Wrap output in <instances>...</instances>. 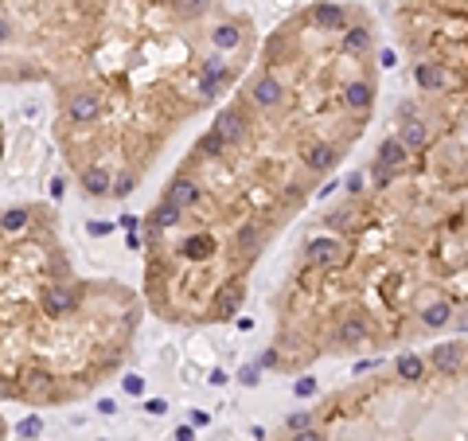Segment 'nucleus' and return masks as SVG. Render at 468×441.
Masks as SVG:
<instances>
[{
    "label": "nucleus",
    "instance_id": "f257e3e1",
    "mask_svg": "<svg viewBox=\"0 0 468 441\" xmlns=\"http://www.w3.org/2000/svg\"><path fill=\"white\" fill-rule=\"evenodd\" d=\"M74 305H78V289H74L71 281H55V286L43 289V309H47V316H67Z\"/></svg>",
    "mask_w": 468,
    "mask_h": 441
},
{
    "label": "nucleus",
    "instance_id": "f03ea898",
    "mask_svg": "<svg viewBox=\"0 0 468 441\" xmlns=\"http://www.w3.org/2000/svg\"><path fill=\"white\" fill-rule=\"evenodd\" d=\"M250 98H254V106L258 109H277L281 102H285V90H281V83H277V74H262V78L254 83Z\"/></svg>",
    "mask_w": 468,
    "mask_h": 441
},
{
    "label": "nucleus",
    "instance_id": "7ed1b4c3",
    "mask_svg": "<svg viewBox=\"0 0 468 441\" xmlns=\"http://www.w3.org/2000/svg\"><path fill=\"white\" fill-rule=\"evenodd\" d=\"M304 254H309L312 266H344V262H348V254L339 250L336 239H312Z\"/></svg>",
    "mask_w": 468,
    "mask_h": 441
},
{
    "label": "nucleus",
    "instance_id": "20e7f679",
    "mask_svg": "<svg viewBox=\"0 0 468 441\" xmlns=\"http://www.w3.org/2000/svg\"><path fill=\"white\" fill-rule=\"evenodd\" d=\"M199 195H203V191H199V184H195V180H188V176H176L168 184V191H164V200L176 203V207H183V211H188V207H195V203H199Z\"/></svg>",
    "mask_w": 468,
    "mask_h": 441
},
{
    "label": "nucleus",
    "instance_id": "39448f33",
    "mask_svg": "<svg viewBox=\"0 0 468 441\" xmlns=\"http://www.w3.org/2000/svg\"><path fill=\"white\" fill-rule=\"evenodd\" d=\"M78 180H82V191H86V195H113L109 168H102V164H86Z\"/></svg>",
    "mask_w": 468,
    "mask_h": 441
},
{
    "label": "nucleus",
    "instance_id": "423d86ee",
    "mask_svg": "<svg viewBox=\"0 0 468 441\" xmlns=\"http://www.w3.org/2000/svg\"><path fill=\"white\" fill-rule=\"evenodd\" d=\"M430 363L441 371V375H453V371H460V363H465V347H460V344H441V347H433Z\"/></svg>",
    "mask_w": 468,
    "mask_h": 441
},
{
    "label": "nucleus",
    "instance_id": "0eeeda50",
    "mask_svg": "<svg viewBox=\"0 0 468 441\" xmlns=\"http://www.w3.org/2000/svg\"><path fill=\"white\" fill-rule=\"evenodd\" d=\"M67 114H71V121L86 125V121H94L98 114H102V98H94V94H74L71 102H67Z\"/></svg>",
    "mask_w": 468,
    "mask_h": 441
},
{
    "label": "nucleus",
    "instance_id": "6e6552de",
    "mask_svg": "<svg viewBox=\"0 0 468 441\" xmlns=\"http://www.w3.org/2000/svg\"><path fill=\"white\" fill-rule=\"evenodd\" d=\"M414 83H418L421 90H445L449 74H445V67H437V63H418V67H414Z\"/></svg>",
    "mask_w": 468,
    "mask_h": 441
},
{
    "label": "nucleus",
    "instance_id": "1a4fd4ad",
    "mask_svg": "<svg viewBox=\"0 0 468 441\" xmlns=\"http://www.w3.org/2000/svg\"><path fill=\"white\" fill-rule=\"evenodd\" d=\"M406 144H402V137H386L383 144H379V164L390 168V172H398V168L406 164Z\"/></svg>",
    "mask_w": 468,
    "mask_h": 441
},
{
    "label": "nucleus",
    "instance_id": "9d476101",
    "mask_svg": "<svg viewBox=\"0 0 468 441\" xmlns=\"http://www.w3.org/2000/svg\"><path fill=\"white\" fill-rule=\"evenodd\" d=\"M238 305H242V286H223L219 289V301H215V321H230L234 312H238Z\"/></svg>",
    "mask_w": 468,
    "mask_h": 441
},
{
    "label": "nucleus",
    "instance_id": "9b49d317",
    "mask_svg": "<svg viewBox=\"0 0 468 441\" xmlns=\"http://www.w3.org/2000/svg\"><path fill=\"white\" fill-rule=\"evenodd\" d=\"M375 102V90L371 83H348V90H344V106L355 109V114H367Z\"/></svg>",
    "mask_w": 468,
    "mask_h": 441
},
{
    "label": "nucleus",
    "instance_id": "f8f14e48",
    "mask_svg": "<svg viewBox=\"0 0 468 441\" xmlns=\"http://www.w3.org/2000/svg\"><path fill=\"white\" fill-rule=\"evenodd\" d=\"M180 254L192 258V262H203V258L215 254V239H211V235H188V239L180 242Z\"/></svg>",
    "mask_w": 468,
    "mask_h": 441
},
{
    "label": "nucleus",
    "instance_id": "ddd939ff",
    "mask_svg": "<svg viewBox=\"0 0 468 441\" xmlns=\"http://www.w3.org/2000/svg\"><path fill=\"white\" fill-rule=\"evenodd\" d=\"M339 160V153L332 149V144H312L309 153H304V164L312 168V172H332Z\"/></svg>",
    "mask_w": 468,
    "mask_h": 441
},
{
    "label": "nucleus",
    "instance_id": "4468645a",
    "mask_svg": "<svg viewBox=\"0 0 468 441\" xmlns=\"http://www.w3.org/2000/svg\"><path fill=\"white\" fill-rule=\"evenodd\" d=\"M215 129L223 133V137H227V144H230V141H238V137H242L246 118H242L238 109H223V114H219V121H215Z\"/></svg>",
    "mask_w": 468,
    "mask_h": 441
},
{
    "label": "nucleus",
    "instance_id": "2eb2a0df",
    "mask_svg": "<svg viewBox=\"0 0 468 441\" xmlns=\"http://www.w3.org/2000/svg\"><path fill=\"white\" fill-rule=\"evenodd\" d=\"M180 215H183V207H176V203H168V200H160V203H156V211L148 215V223H153L156 230H168V227H176V223H180Z\"/></svg>",
    "mask_w": 468,
    "mask_h": 441
},
{
    "label": "nucleus",
    "instance_id": "dca6fc26",
    "mask_svg": "<svg viewBox=\"0 0 468 441\" xmlns=\"http://www.w3.org/2000/svg\"><path fill=\"white\" fill-rule=\"evenodd\" d=\"M336 340L339 344H363L367 340V324L359 321V316H344L336 328Z\"/></svg>",
    "mask_w": 468,
    "mask_h": 441
},
{
    "label": "nucleus",
    "instance_id": "f3484780",
    "mask_svg": "<svg viewBox=\"0 0 468 441\" xmlns=\"http://www.w3.org/2000/svg\"><path fill=\"white\" fill-rule=\"evenodd\" d=\"M394 371H398V379H421V371H425V363H421V356H414V352H402V356L394 359Z\"/></svg>",
    "mask_w": 468,
    "mask_h": 441
},
{
    "label": "nucleus",
    "instance_id": "a211bd4d",
    "mask_svg": "<svg viewBox=\"0 0 468 441\" xmlns=\"http://www.w3.org/2000/svg\"><path fill=\"white\" fill-rule=\"evenodd\" d=\"M312 24L316 28H344V8H339V4H316V8H312Z\"/></svg>",
    "mask_w": 468,
    "mask_h": 441
},
{
    "label": "nucleus",
    "instance_id": "6ab92c4d",
    "mask_svg": "<svg viewBox=\"0 0 468 441\" xmlns=\"http://www.w3.org/2000/svg\"><path fill=\"white\" fill-rule=\"evenodd\" d=\"M449 316H453V305H449V301H433L430 309H421V324H425V328H445Z\"/></svg>",
    "mask_w": 468,
    "mask_h": 441
},
{
    "label": "nucleus",
    "instance_id": "aec40b11",
    "mask_svg": "<svg viewBox=\"0 0 468 441\" xmlns=\"http://www.w3.org/2000/svg\"><path fill=\"white\" fill-rule=\"evenodd\" d=\"M344 51H348V55L371 51V32H367V28H348V32H344Z\"/></svg>",
    "mask_w": 468,
    "mask_h": 441
},
{
    "label": "nucleus",
    "instance_id": "412c9836",
    "mask_svg": "<svg viewBox=\"0 0 468 441\" xmlns=\"http://www.w3.org/2000/svg\"><path fill=\"white\" fill-rule=\"evenodd\" d=\"M398 137H402V144H406V149H425V141H430V129H425L421 121H406Z\"/></svg>",
    "mask_w": 468,
    "mask_h": 441
},
{
    "label": "nucleus",
    "instance_id": "4be33fe9",
    "mask_svg": "<svg viewBox=\"0 0 468 441\" xmlns=\"http://www.w3.org/2000/svg\"><path fill=\"white\" fill-rule=\"evenodd\" d=\"M238 24H219L215 28V36H211V43H215L219 51H230V47H238Z\"/></svg>",
    "mask_w": 468,
    "mask_h": 441
},
{
    "label": "nucleus",
    "instance_id": "5701e85b",
    "mask_svg": "<svg viewBox=\"0 0 468 441\" xmlns=\"http://www.w3.org/2000/svg\"><path fill=\"white\" fill-rule=\"evenodd\" d=\"M27 219H32L27 207H8V211H4V230H8V235H20V230L27 227Z\"/></svg>",
    "mask_w": 468,
    "mask_h": 441
},
{
    "label": "nucleus",
    "instance_id": "b1692460",
    "mask_svg": "<svg viewBox=\"0 0 468 441\" xmlns=\"http://www.w3.org/2000/svg\"><path fill=\"white\" fill-rule=\"evenodd\" d=\"M223 149H227V137H223L219 129H207L203 141H199V153H203V156H219Z\"/></svg>",
    "mask_w": 468,
    "mask_h": 441
},
{
    "label": "nucleus",
    "instance_id": "393cba45",
    "mask_svg": "<svg viewBox=\"0 0 468 441\" xmlns=\"http://www.w3.org/2000/svg\"><path fill=\"white\" fill-rule=\"evenodd\" d=\"M207 8H211V0H180V4H176V12H180L183 20H195V16H203Z\"/></svg>",
    "mask_w": 468,
    "mask_h": 441
},
{
    "label": "nucleus",
    "instance_id": "a878e982",
    "mask_svg": "<svg viewBox=\"0 0 468 441\" xmlns=\"http://www.w3.org/2000/svg\"><path fill=\"white\" fill-rule=\"evenodd\" d=\"M203 78H219V83H223V78H227V63L219 59V55H211V59L203 63Z\"/></svg>",
    "mask_w": 468,
    "mask_h": 441
},
{
    "label": "nucleus",
    "instance_id": "bb28decb",
    "mask_svg": "<svg viewBox=\"0 0 468 441\" xmlns=\"http://www.w3.org/2000/svg\"><path fill=\"white\" fill-rule=\"evenodd\" d=\"M39 429H43V422H39V418H24V422L16 426V438H36Z\"/></svg>",
    "mask_w": 468,
    "mask_h": 441
},
{
    "label": "nucleus",
    "instance_id": "cd10ccee",
    "mask_svg": "<svg viewBox=\"0 0 468 441\" xmlns=\"http://www.w3.org/2000/svg\"><path fill=\"white\" fill-rule=\"evenodd\" d=\"M219 86H223L219 78H203V83H199V98H203V102H211V98L219 94Z\"/></svg>",
    "mask_w": 468,
    "mask_h": 441
},
{
    "label": "nucleus",
    "instance_id": "c85d7f7f",
    "mask_svg": "<svg viewBox=\"0 0 468 441\" xmlns=\"http://www.w3.org/2000/svg\"><path fill=\"white\" fill-rule=\"evenodd\" d=\"M309 422H312V414H304V410H300V414H293V418H289L285 426L293 429V433H300V429H309Z\"/></svg>",
    "mask_w": 468,
    "mask_h": 441
},
{
    "label": "nucleus",
    "instance_id": "c756f323",
    "mask_svg": "<svg viewBox=\"0 0 468 441\" xmlns=\"http://www.w3.org/2000/svg\"><path fill=\"white\" fill-rule=\"evenodd\" d=\"M293 391H297L300 398H309V394H316V379H297L293 383Z\"/></svg>",
    "mask_w": 468,
    "mask_h": 441
},
{
    "label": "nucleus",
    "instance_id": "7c9ffc66",
    "mask_svg": "<svg viewBox=\"0 0 468 441\" xmlns=\"http://www.w3.org/2000/svg\"><path fill=\"white\" fill-rule=\"evenodd\" d=\"M394 63H398V55H394L390 47L379 51V67H383V71H394Z\"/></svg>",
    "mask_w": 468,
    "mask_h": 441
},
{
    "label": "nucleus",
    "instance_id": "2f4dec72",
    "mask_svg": "<svg viewBox=\"0 0 468 441\" xmlns=\"http://www.w3.org/2000/svg\"><path fill=\"white\" fill-rule=\"evenodd\" d=\"M129 191H133V176H121V180H113V195H121V200H125Z\"/></svg>",
    "mask_w": 468,
    "mask_h": 441
},
{
    "label": "nucleus",
    "instance_id": "473e14b6",
    "mask_svg": "<svg viewBox=\"0 0 468 441\" xmlns=\"http://www.w3.org/2000/svg\"><path fill=\"white\" fill-rule=\"evenodd\" d=\"M109 230H113V223H106V219H94V223H90V235H94V239H102Z\"/></svg>",
    "mask_w": 468,
    "mask_h": 441
},
{
    "label": "nucleus",
    "instance_id": "72a5a7b5",
    "mask_svg": "<svg viewBox=\"0 0 468 441\" xmlns=\"http://www.w3.org/2000/svg\"><path fill=\"white\" fill-rule=\"evenodd\" d=\"M254 242H258V230H254V227H242V230H238V246H254Z\"/></svg>",
    "mask_w": 468,
    "mask_h": 441
},
{
    "label": "nucleus",
    "instance_id": "f704fd0d",
    "mask_svg": "<svg viewBox=\"0 0 468 441\" xmlns=\"http://www.w3.org/2000/svg\"><path fill=\"white\" fill-rule=\"evenodd\" d=\"M144 410H148V414H164L168 402H164V398H153V402H144Z\"/></svg>",
    "mask_w": 468,
    "mask_h": 441
},
{
    "label": "nucleus",
    "instance_id": "c9c22d12",
    "mask_svg": "<svg viewBox=\"0 0 468 441\" xmlns=\"http://www.w3.org/2000/svg\"><path fill=\"white\" fill-rule=\"evenodd\" d=\"M293 441H324V433H316V429H300Z\"/></svg>",
    "mask_w": 468,
    "mask_h": 441
},
{
    "label": "nucleus",
    "instance_id": "e433bc0d",
    "mask_svg": "<svg viewBox=\"0 0 468 441\" xmlns=\"http://www.w3.org/2000/svg\"><path fill=\"white\" fill-rule=\"evenodd\" d=\"M141 387H144V379H137V375L125 379V391H129V394H141Z\"/></svg>",
    "mask_w": 468,
    "mask_h": 441
},
{
    "label": "nucleus",
    "instance_id": "4c0bfd02",
    "mask_svg": "<svg viewBox=\"0 0 468 441\" xmlns=\"http://www.w3.org/2000/svg\"><path fill=\"white\" fill-rule=\"evenodd\" d=\"M348 188H351V191H363V172H355V176H348Z\"/></svg>",
    "mask_w": 468,
    "mask_h": 441
},
{
    "label": "nucleus",
    "instance_id": "58836bf2",
    "mask_svg": "<svg viewBox=\"0 0 468 441\" xmlns=\"http://www.w3.org/2000/svg\"><path fill=\"white\" fill-rule=\"evenodd\" d=\"M207 422H211V418H207L203 410H192V426H207Z\"/></svg>",
    "mask_w": 468,
    "mask_h": 441
},
{
    "label": "nucleus",
    "instance_id": "ea45409f",
    "mask_svg": "<svg viewBox=\"0 0 468 441\" xmlns=\"http://www.w3.org/2000/svg\"><path fill=\"white\" fill-rule=\"evenodd\" d=\"M121 227H125V230L133 235V230H137V219H133V215H121Z\"/></svg>",
    "mask_w": 468,
    "mask_h": 441
}]
</instances>
